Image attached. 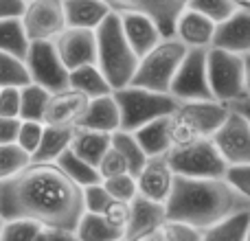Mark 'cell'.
I'll use <instances>...</instances> for the list:
<instances>
[{"label": "cell", "mask_w": 250, "mask_h": 241, "mask_svg": "<svg viewBox=\"0 0 250 241\" xmlns=\"http://www.w3.org/2000/svg\"><path fill=\"white\" fill-rule=\"evenodd\" d=\"M83 213V189L57 162H31L0 182V221L33 220L44 228L75 230Z\"/></svg>", "instance_id": "obj_1"}, {"label": "cell", "mask_w": 250, "mask_h": 241, "mask_svg": "<svg viewBox=\"0 0 250 241\" xmlns=\"http://www.w3.org/2000/svg\"><path fill=\"white\" fill-rule=\"evenodd\" d=\"M165 211L167 221H182L207 230L237 213L250 211V202L224 178L176 176Z\"/></svg>", "instance_id": "obj_2"}, {"label": "cell", "mask_w": 250, "mask_h": 241, "mask_svg": "<svg viewBox=\"0 0 250 241\" xmlns=\"http://www.w3.org/2000/svg\"><path fill=\"white\" fill-rule=\"evenodd\" d=\"M97 35V66L110 81L112 90L125 88L132 83V77L136 73L138 55L129 46L127 38L123 33L121 16L119 11H112L99 29L95 31Z\"/></svg>", "instance_id": "obj_3"}, {"label": "cell", "mask_w": 250, "mask_h": 241, "mask_svg": "<svg viewBox=\"0 0 250 241\" xmlns=\"http://www.w3.org/2000/svg\"><path fill=\"white\" fill-rule=\"evenodd\" d=\"M230 114V105L217 99L180 101L173 114H169V136L171 147H182L213 138Z\"/></svg>", "instance_id": "obj_4"}, {"label": "cell", "mask_w": 250, "mask_h": 241, "mask_svg": "<svg viewBox=\"0 0 250 241\" xmlns=\"http://www.w3.org/2000/svg\"><path fill=\"white\" fill-rule=\"evenodd\" d=\"M187 53H189V48L178 38H163L147 55L138 60L132 86H141L156 92H169L173 77H176L180 64L185 61Z\"/></svg>", "instance_id": "obj_5"}, {"label": "cell", "mask_w": 250, "mask_h": 241, "mask_svg": "<svg viewBox=\"0 0 250 241\" xmlns=\"http://www.w3.org/2000/svg\"><path fill=\"white\" fill-rule=\"evenodd\" d=\"M114 97L121 108V129L125 132H136L151 120L169 117L180 105L171 92H156L132 83L114 90Z\"/></svg>", "instance_id": "obj_6"}, {"label": "cell", "mask_w": 250, "mask_h": 241, "mask_svg": "<svg viewBox=\"0 0 250 241\" xmlns=\"http://www.w3.org/2000/svg\"><path fill=\"white\" fill-rule=\"evenodd\" d=\"M207 73L213 99L233 105L246 97V75L244 55H235L224 48L211 46L207 51Z\"/></svg>", "instance_id": "obj_7"}, {"label": "cell", "mask_w": 250, "mask_h": 241, "mask_svg": "<svg viewBox=\"0 0 250 241\" xmlns=\"http://www.w3.org/2000/svg\"><path fill=\"white\" fill-rule=\"evenodd\" d=\"M167 160L173 173L185 178H224L229 169L226 160L222 158L211 138L189 142L182 147H171Z\"/></svg>", "instance_id": "obj_8"}, {"label": "cell", "mask_w": 250, "mask_h": 241, "mask_svg": "<svg viewBox=\"0 0 250 241\" xmlns=\"http://www.w3.org/2000/svg\"><path fill=\"white\" fill-rule=\"evenodd\" d=\"M31 75V83L46 88L48 92H57L68 88V68L64 66L55 42H31L29 53L24 57Z\"/></svg>", "instance_id": "obj_9"}, {"label": "cell", "mask_w": 250, "mask_h": 241, "mask_svg": "<svg viewBox=\"0 0 250 241\" xmlns=\"http://www.w3.org/2000/svg\"><path fill=\"white\" fill-rule=\"evenodd\" d=\"M22 24L31 42H55L68 29L64 0H29L22 13Z\"/></svg>", "instance_id": "obj_10"}, {"label": "cell", "mask_w": 250, "mask_h": 241, "mask_svg": "<svg viewBox=\"0 0 250 241\" xmlns=\"http://www.w3.org/2000/svg\"><path fill=\"white\" fill-rule=\"evenodd\" d=\"M207 51L208 48H189L185 61L173 77L171 90H169L178 101L213 99L207 73Z\"/></svg>", "instance_id": "obj_11"}, {"label": "cell", "mask_w": 250, "mask_h": 241, "mask_svg": "<svg viewBox=\"0 0 250 241\" xmlns=\"http://www.w3.org/2000/svg\"><path fill=\"white\" fill-rule=\"evenodd\" d=\"M211 141L215 142L226 164L250 162V119L244 112L230 108L229 119L224 120V125L217 129Z\"/></svg>", "instance_id": "obj_12"}, {"label": "cell", "mask_w": 250, "mask_h": 241, "mask_svg": "<svg viewBox=\"0 0 250 241\" xmlns=\"http://www.w3.org/2000/svg\"><path fill=\"white\" fill-rule=\"evenodd\" d=\"M55 48L60 53L64 66L68 68V73L79 68V66L97 64V35L90 29L68 26L55 40Z\"/></svg>", "instance_id": "obj_13"}, {"label": "cell", "mask_w": 250, "mask_h": 241, "mask_svg": "<svg viewBox=\"0 0 250 241\" xmlns=\"http://www.w3.org/2000/svg\"><path fill=\"white\" fill-rule=\"evenodd\" d=\"M136 182L138 195L160 204H167L169 195L173 191L176 173H173L167 156H154V158H147L143 169L136 173Z\"/></svg>", "instance_id": "obj_14"}, {"label": "cell", "mask_w": 250, "mask_h": 241, "mask_svg": "<svg viewBox=\"0 0 250 241\" xmlns=\"http://www.w3.org/2000/svg\"><path fill=\"white\" fill-rule=\"evenodd\" d=\"M114 11H141L154 18L165 38H173L176 20L187 9L189 0H105Z\"/></svg>", "instance_id": "obj_15"}, {"label": "cell", "mask_w": 250, "mask_h": 241, "mask_svg": "<svg viewBox=\"0 0 250 241\" xmlns=\"http://www.w3.org/2000/svg\"><path fill=\"white\" fill-rule=\"evenodd\" d=\"M88 99L83 92L64 88V90L51 92L46 110H44V125H60V127H77L79 119L86 112Z\"/></svg>", "instance_id": "obj_16"}, {"label": "cell", "mask_w": 250, "mask_h": 241, "mask_svg": "<svg viewBox=\"0 0 250 241\" xmlns=\"http://www.w3.org/2000/svg\"><path fill=\"white\" fill-rule=\"evenodd\" d=\"M121 16V26H123V33L127 38L129 46L134 48V53L138 55L141 60L143 55L151 51L160 40L165 38L160 26L156 24L154 18H149L147 13L141 11H119Z\"/></svg>", "instance_id": "obj_17"}, {"label": "cell", "mask_w": 250, "mask_h": 241, "mask_svg": "<svg viewBox=\"0 0 250 241\" xmlns=\"http://www.w3.org/2000/svg\"><path fill=\"white\" fill-rule=\"evenodd\" d=\"M215 31L217 24L211 18L187 7L176 20L173 38L180 40L187 48H211L213 40H215Z\"/></svg>", "instance_id": "obj_18"}, {"label": "cell", "mask_w": 250, "mask_h": 241, "mask_svg": "<svg viewBox=\"0 0 250 241\" xmlns=\"http://www.w3.org/2000/svg\"><path fill=\"white\" fill-rule=\"evenodd\" d=\"M215 48H224L235 55H248L250 53V9H237L230 18L217 24Z\"/></svg>", "instance_id": "obj_19"}, {"label": "cell", "mask_w": 250, "mask_h": 241, "mask_svg": "<svg viewBox=\"0 0 250 241\" xmlns=\"http://www.w3.org/2000/svg\"><path fill=\"white\" fill-rule=\"evenodd\" d=\"M129 208H132V213H129V221L127 228H125V239L127 241L151 233V230H158L167 224V211H165V204L160 202L136 195L129 202Z\"/></svg>", "instance_id": "obj_20"}, {"label": "cell", "mask_w": 250, "mask_h": 241, "mask_svg": "<svg viewBox=\"0 0 250 241\" xmlns=\"http://www.w3.org/2000/svg\"><path fill=\"white\" fill-rule=\"evenodd\" d=\"M77 127L95 129V132H105V134H114L117 129H121V108L117 103L114 92L90 99L83 117L79 119Z\"/></svg>", "instance_id": "obj_21"}, {"label": "cell", "mask_w": 250, "mask_h": 241, "mask_svg": "<svg viewBox=\"0 0 250 241\" xmlns=\"http://www.w3.org/2000/svg\"><path fill=\"white\" fill-rule=\"evenodd\" d=\"M66 22L75 29L97 31L99 24L114 11L105 0H64Z\"/></svg>", "instance_id": "obj_22"}, {"label": "cell", "mask_w": 250, "mask_h": 241, "mask_svg": "<svg viewBox=\"0 0 250 241\" xmlns=\"http://www.w3.org/2000/svg\"><path fill=\"white\" fill-rule=\"evenodd\" d=\"M110 145H112V134L95 132V129H86V127H75L70 151L77 154L82 160L97 167L99 160L104 158V154L110 149Z\"/></svg>", "instance_id": "obj_23"}, {"label": "cell", "mask_w": 250, "mask_h": 241, "mask_svg": "<svg viewBox=\"0 0 250 241\" xmlns=\"http://www.w3.org/2000/svg\"><path fill=\"white\" fill-rule=\"evenodd\" d=\"M75 136V127H60V125H46L44 136L35 154L31 156V162H57L66 149H70V142Z\"/></svg>", "instance_id": "obj_24"}, {"label": "cell", "mask_w": 250, "mask_h": 241, "mask_svg": "<svg viewBox=\"0 0 250 241\" xmlns=\"http://www.w3.org/2000/svg\"><path fill=\"white\" fill-rule=\"evenodd\" d=\"M68 88L79 90L88 97V99H97V97L110 95L112 86L105 79V75L99 70L97 64H88V66H79V68L70 70L68 73Z\"/></svg>", "instance_id": "obj_25"}, {"label": "cell", "mask_w": 250, "mask_h": 241, "mask_svg": "<svg viewBox=\"0 0 250 241\" xmlns=\"http://www.w3.org/2000/svg\"><path fill=\"white\" fill-rule=\"evenodd\" d=\"M136 141L141 142L143 151L147 154V158L154 156H167L171 151V136H169V117L156 119L151 123L143 125L141 129L134 132Z\"/></svg>", "instance_id": "obj_26"}, {"label": "cell", "mask_w": 250, "mask_h": 241, "mask_svg": "<svg viewBox=\"0 0 250 241\" xmlns=\"http://www.w3.org/2000/svg\"><path fill=\"white\" fill-rule=\"evenodd\" d=\"M75 235L79 241H119L125 239V233L119 228H114L112 224H108L101 213H83L79 220Z\"/></svg>", "instance_id": "obj_27"}, {"label": "cell", "mask_w": 250, "mask_h": 241, "mask_svg": "<svg viewBox=\"0 0 250 241\" xmlns=\"http://www.w3.org/2000/svg\"><path fill=\"white\" fill-rule=\"evenodd\" d=\"M31 40L24 31L22 18H4L0 20V51L24 60L29 53Z\"/></svg>", "instance_id": "obj_28"}, {"label": "cell", "mask_w": 250, "mask_h": 241, "mask_svg": "<svg viewBox=\"0 0 250 241\" xmlns=\"http://www.w3.org/2000/svg\"><path fill=\"white\" fill-rule=\"evenodd\" d=\"M248 226H250V211L237 213V215L204 230L202 241H246Z\"/></svg>", "instance_id": "obj_29"}, {"label": "cell", "mask_w": 250, "mask_h": 241, "mask_svg": "<svg viewBox=\"0 0 250 241\" xmlns=\"http://www.w3.org/2000/svg\"><path fill=\"white\" fill-rule=\"evenodd\" d=\"M57 164H60L62 169H64V173L70 178V180H75L79 186H90V184H97V182H104L99 176V169L95 167V164L86 162V160H82L77 154H73L70 149H66L64 154L57 158Z\"/></svg>", "instance_id": "obj_30"}, {"label": "cell", "mask_w": 250, "mask_h": 241, "mask_svg": "<svg viewBox=\"0 0 250 241\" xmlns=\"http://www.w3.org/2000/svg\"><path fill=\"white\" fill-rule=\"evenodd\" d=\"M112 147L125 158V162H127V167H129V173H134V176H136L143 169V164L147 162V154L143 151L141 142L136 141L134 132L117 129V132L112 134Z\"/></svg>", "instance_id": "obj_31"}, {"label": "cell", "mask_w": 250, "mask_h": 241, "mask_svg": "<svg viewBox=\"0 0 250 241\" xmlns=\"http://www.w3.org/2000/svg\"><path fill=\"white\" fill-rule=\"evenodd\" d=\"M51 92L38 83H29L20 90V119L22 120H42Z\"/></svg>", "instance_id": "obj_32"}, {"label": "cell", "mask_w": 250, "mask_h": 241, "mask_svg": "<svg viewBox=\"0 0 250 241\" xmlns=\"http://www.w3.org/2000/svg\"><path fill=\"white\" fill-rule=\"evenodd\" d=\"M31 83L26 61L0 51V88H24Z\"/></svg>", "instance_id": "obj_33"}, {"label": "cell", "mask_w": 250, "mask_h": 241, "mask_svg": "<svg viewBox=\"0 0 250 241\" xmlns=\"http://www.w3.org/2000/svg\"><path fill=\"white\" fill-rule=\"evenodd\" d=\"M26 164H31V156L18 142L0 145V182L20 173Z\"/></svg>", "instance_id": "obj_34"}, {"label": "cell", "mask_w": 250, "mask_h": 241, "mask_svg": "<svg viewBox=\"0 0 250 241\" xmlns=\"http://www.w3.org/2000/svg\"><path fill=\"white\" fill-rule=\"evenodd\" d=\"M187 7L202 13V16H207V18H211L215 24L224 22L226 18H230L239 9L233 0H189Z\"/></svg>", "instance_id": "obj_35"}, {"label": "cell", "mask_w": 250, "mask_h": 241, "mask_svg": "<svg viewBox=\"0 0 250 241\" xmlns=\"http://www.w3.org/2000/svg\"><path fill=\"white\" fill-rule=\"evenodd\" d=\"M104 186L112 200H121V202H132L138 195V182L134 173H121V176L105 178Z\"/></svg>", "instance_id": "obj_36"}, {"label": "cell", "mask_w": 250, "mask_h": 241, "mask_svg": "<svg viewBox=\"0 0 250 241\" xmlns=\"http://www.w3.org/2000/svg\"><path fill=\"white\" fill-rule=\"evenodd\" d=\"M42 226L33 220H11L2 221L0 241H35Z\"/></svg>", "instance_id": "obj_37"}, {"label": "cell", "mask_w": 250, "mask_h": 241, "mask_svg": "<svg viewBox=\"0 0 250 241\" xmlns=\"http://www.w3.org/2000/svg\"><path fill=\"white\" fill-rule=\"evenodd\" d=\"M44 127H46V125H44L42 120H22V119H20V129H18L16 142H18V145H20L29 156H33L35 149L40 147V142H42Z\"/></svg>", "instance_id": "obj_38"}, {"label": "cell", "mask_w": 250, "mask_h": 241, "mask_svg": "<svg viewBox=\"0 0 250 241\" xmlns=\"http://www.w3.org/2000/svg\"><path fill=\"white\" fill-rule=\"evenodd\" d=\"M224 180L237 191L239 195L250 202V162H244V164H229L224 173Z\"/></svg>", "instance_id": "obj_39"}, {"label": "cell", "mask_w": 250, "mask_h": 241, "mask_svg": "<svg viewBox=\"0 0 250 241\" xmlns=\"http://www.w3.org/2000/svg\"><path fill=\"white\" fill-rule=\"evenodd\" d=\"M97 169H99L101 180H105V178H112V176H121V173H127V171H129V167H127V162H125V158H123L121 154H119L117 149H114L112 145H110V149L104 154V158L99 160Z\"/></svg>", "instance_id": "obj_40"}, {"label": "cell", "mask_w": 250, "mask_h": 241, "mask_svg": "<svg viewBox=\"0 0 250 241\" xmlns=\"http://www.w3.org/2000/svg\"><path fill=\"white\" fill-rule=\"evenodd\" d=\"M110 200L112 198L108 195L104 182L83 186V206H86V213H104V208L108 206Z\"/></svg>", "instance_id": "obj_41"}, {"label": "cell", "mask_w": 250, "mask_h": 241, "mask_svg": "<svg viewBox=\"0 0 250 241\" xmlns=\"http://www.w3.org/2000/svg\"><path fill=\"white\" fill-rule=\"evenodd\" d=\"M167 241H202L204 239V230L195 228L191 224H182V221H167L163 226Z\"/></svg>", "instance_id": "obj_42"}, {"label": "cell", "mask_w": 250, "mask_h": 241, "mask_svg": "<svg viewBox=\"0 0 250 241\" xmlns=\"http://www.w3.org/2000/svg\"><path fill=\"white\" fill-rule=\"evenodd\" d=\"M129 213H132V208H129V202H121V200H110L108 206L104 208V213L101 215L108 220V224H112L114 228L123 230L127 228V221H129Z\"/></svg>", "instance_id": "obj_43"}, {"label": "cell", "mask_w": 250, "mask_h": 241, "mask_svg": "<svg viewBox=\"0 0 250 241\" xmlns=\"http://www.w3.org/2000/svg\"><path fill=\"white\" fill-rule=\"evenodd\" d=\"M20 90L22 88H0V117L20 119Z\"/></svg>", "instance_id": "obj_44"}, {"label": "cell", "mask_w": 250, "mask_h": 241, "mask_svg": "<svg viewBox=\"0 0 250 241\" xmlns=\"http://www.w3.org/2000/svg\"><path fill=\"white\" fill-rule=\"evenodd\" d=\"M35 241H79L75 230H62V228H40Z\"/></svg>", "instance_id": "obj_45"}, {"label": "cell", "mask_w": 250, "mask_h": 241, "mask_svg": "<svg viewBox=\"0 0 250 241\" xmlns=\"http://www.w3.org/2000/svg\"><path fill=\"white\" fill-rule=\"evenodd\" d=\"M18 129H20V119L0 117V145H9V142H16Z\"/></svg>", "instance_id": "obj_46"}, {"label": "cell", "mask_w": 250, "mask_h": 241, "mask_svg": "<svg viewBox=\"0 0 250 241\" xmlns=\"http://www.w3.org/2000/svg\"><path fill=\"white\" fill-rule=\"evenodd\" d=\"M26 0H0V20L4 18H22Z\"/></svg>", "instance_id": "obj_47"}, {"label": "cell", "mask_w": 250, "mask_h": 241, "mask_svg": "<svg viewBox=\"0 0 250 241\" xmlns=\"http://www.w3.org/2000/svg\"><path fill=\"white\" fill-rule=\"evenodd\" d=\"M132 241H167V235H165V228H158V230H151V233H147V235H141V237H136Z\"/></svg>", "instance_id": "obj_48"}, {"label": "cell", "mask_w": 250, "mask_h": 241, "mask_svg": "<svg viewBox=\"0 0 250 241\" xmlns=\"http://www.w3.org/2000/svg\"><path fill=\"white\" fill-rule=\"evenodd\" d=\"M230 108H235V110H239V112H244L246 117L250 119V99L248 97H244V99H239V101H235Z\"/></svg>", "instance_id": "obj_49"}, {"label": "cell", "mask_w": 250, "mask_h": 241, "mask_svg": "<svg viewBox=\"0 0 250 241\" xmlns=\"http://www.w3.org/2000/svg\"><path fill=\"white\" fill-rule=\"evenodd\" d=\"M244 75H246V97L250 99V53L244 55Z\"/></svg>", "instance_id": "obj_50"}, {"label": "cell", "mask_w": 250, "mask_h": 241, "mask_svg": "<svg viewBox=\"0 0 250 241\" xmlns=\"http://www.w3.org/2000/svg\"><path fill=\"white\" fill-rule=\"evenodd\" d=\"M239 9H250V0H233Z\"/></svg>", "instance_id": "obj_51"}, {"label": "cell", "mask_w": 250, "mask_h": 241, "mask_svg": "<svg viewBox=\"0 0 250 241\" xmlns=\"http://www.w3.org/2000/svg\"><path fill=\"white\" fill-rule=\"evenodd\" d=\"M246 241H250V226H248V235H246Z\"/></svg>", "instance_id": "obj_52"}, {"label": "cell", "mask_w": 250, "mask_h": 241, "mask_svg": "<svg viewBox=\"0 0 250 241\" xmlns=\"http://www.w3.org/2000/svg\"><path fill=\"white\" fill-rule=\"evenodd\" d=\"M119 241H127V239H119Z\"/></svg>", "instance_id": "obj_53"}, {"label": "cell", "mask_w": 250, "mask_h": 241, "mask_svg": "<svg viewBox=\"0 0 250 241\" xmlns=\"http://www.w3.org/2000/svg\"><path fill=\"white\" fill-rule=\"evenodd\" d=\"M0 228H2V221H0Z\"/></svg>", "instance_id": "obj_54"}, {"label": "cell", "mask_w": 250, "mask_h": 241, "mask_svg": "<svg viewBox=\"0 0 250 241\" xmlns=\"http://www.w3.org/2000/svg\"><path fill=\"white\" fill-rule=\"evenodd\" d=\"M26 2H29V0H26Z\"/></svg>", "instance_id": "obj_55"}]
</instances>
